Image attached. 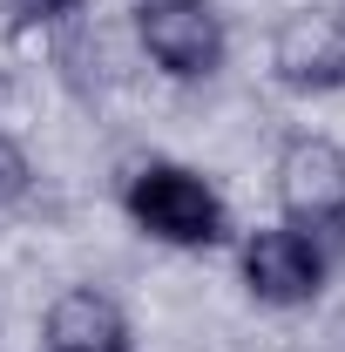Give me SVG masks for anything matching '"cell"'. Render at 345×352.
<instances>
[{
    "label": "cell",
    "mask_w": 345,
    "mask_h": 352,
    "mask_svg": "<svg viewBox=\"0 0 345 352\" xmlns=\"http://www.w3.org/2000/svg\"><path fill=\"white\" fill-rule=\"evenodd\" d=\"M122 210H129V223L142 237L176 244V251H210L230 230L223 197L197 170H183V163H142L129 176V190H122Z\"/></svg>",
    "instance_id": "1"
},
{
    "label": "cell",
    "mask_w": 345,
    "mask_h": 352,
    "mask_svg": "<svg viewBox=\"0 0 345 352\" xmlns=\"http://www.w3.org/2000/svg\"><path fill=\"white\" fill-rule=\"evenodd\" d=\"M271 183H278L285 223L311 230L318 244H325V237H345V149L332 135H311V129L291 135V142L278 149Z\"/></svg>",
    "instance_id": "2"
},
{
    "label": "cell",
    "mask_w": 345,
    "mask_h": 352,
    "mask_svg": "<svg viewBox=\"0 0 345 352\" xmlns=\"http://www.w3.org/2000/svg\"><path fill=\"white\" fill-rule=\"evenodd\" d=\"M135 41L170 82H203L223 68V14L210 0H142L135 7Z\"/></svg>",
    "instance_id": "3"
},
{
    "label": "cell",
    "mask_w": 345,
    "mask_h": 352,
    "mask_svg": "<svg viewBox=\"0 0 345 352\" xmlns=\"http://www.w3.org/2000/svg\"><path fill=\"white\" fill-rule=\"evenodd\" d=\"M325 271H332L325 244L298 223H271V230L244 237V285H251L258 305H278V311L311 305L325 292Z\"/></svg>",
    "instance_id": "4"
},
{
    "label": "cell",
    "mask_w": 345,
    "mask_h": 352,
    "mask_svg": "<svg viewBox=\"0 0 345 352\" xmlns=\"http://www.w3.org/2000/svg\"><path fill=\"white\" fill-rule=\"evenodd\" d=\"M271 75L291 95H332L345 88V21L332 7H298L271 34Z\"/></svg>",
    "instance_id": "5"
},
{
    "label": "cell",
    "mask_w": 345,
    "mask_h": 352,
    "mask_svg": "<svg viewBox=\"0 0 345 352\" xmlns=\"http://www.w3.org/2000/svg\"><path fill=\"white\" fill-rule=\"evenodd\" d=\"M47 352H129V318L102 285H75L47 305Z\"/></svg>",
    "instance_id": "6"
},
{
    "label": "cell",
    "mask_w": 345,
    "mask_h": 352,
    "mask_svg": "<svg viewBox=\"0 0 345 352\" xmlns=\"http://www.w3.org/2000/svg\"><path fill=\"white\" fill-rule=\"evenodd\" d=\"M14 28H75L88 0H0Z\"/></svg>",
    "instance_id": "7"
},
{
    "label": "cell",
    "mask_w": 345,
    "mask_h": 352,
    "mask_svg": "<svg viewBox=\"0 0 345 352\" xmlns=\"http://www.w3.org/2000/svg\"><path fill=\"white\" fill-rule=\"evenodd\" d=\"M27 183H34V163H27V149H21L14 135L0 129V204L27 197Z\"/></svg>",
    "instance_id": "8"
}]
</instances>
